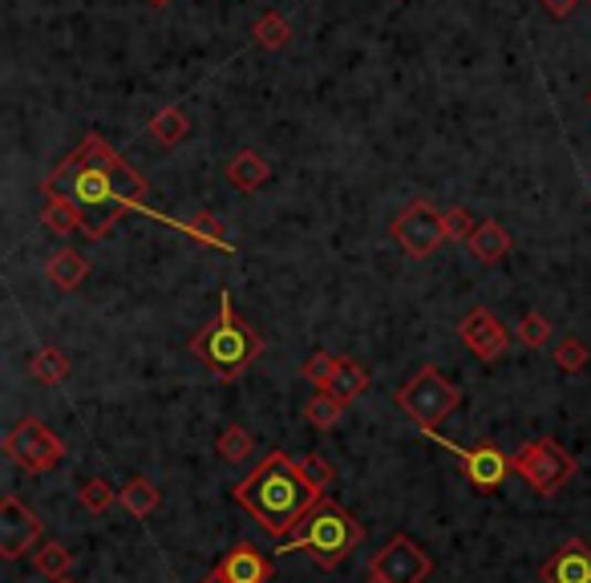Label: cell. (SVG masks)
I'll list each match as a JSON object with an SVG mask.
<instances>
[{
	"instance_id": "1f68e13d",
	"label": "cell",
	"mask_w": 591,
	"mask_h": 583,
	"mask_svg": "<svg viewBox=\"0 0 591 583\" xmlns=\"http://www.w3.org/2000/svg\"><path fill=\"white\" fill-rule=\"evenodd\" d=\"M336 365H341V357H332V353H324V348H320V353H312V357L304 361V377L317 385V389H324V385L332 382Z\"/></svg>"
},
{
	"instance_id": "7a4b0ae2",
	"label": "cell",
	"mask_w": 591,
	"mask_h": 583,
	"mask_svg": "<svg viewBox=\"0 0 591 583\" xmlns=\"http://www.w3.org/2000/svg\"><path fill=\"white\" fill-rule=\"evenodd\" d=\"M231 494H236L239 507L276 539L296 535V527L304 523V514L312 511L320 499L317 490L304 482L300 466H296L284 450L268 454Z\"/></svg>"
},
{
	"instance_id": "836d02e7",
	"label": "cell",
	"mask_w": 591,
	"mask_h": 583,
	"mask_svg": "<svg viewBox=\"0 0 591 583\" xmlns=\"http://www.w3.org/2000/svg\"><path fill=\"white\" fill-rule=\"evenodd\" d=\"M580 0H543V9L556 17V21H563V17H571V9H576Z\"/></svg>"
},
{
	"instance_id": "f546056e",
	"label": "cell",
	"mask_w": 591,
	"mask_h": 583,
	"mask_svg": "<svg viewBox=\"0 0 591 583\" xmlns=\"http://www.w3.org/2000/svg\"><path fill=\"white\" fill-rule=\"evenodd\" d=\"M114 502H118V494H114V487H110L106 478H90L82 487V507L90 514H106Z\"/></svg>"
},
{
	"instance_id": "ac0fdd59",
	"label": "cell",
	"mask_w": 591,
	"mask_h": 583,
	"mask_svg": "<svg viewBox=\"0 0 591 583\" xmlns=\"http://www.w3.org/2000/svg\"><path fill=\"white\" fill-rule=\"evenodd\" d=\"M365 389H369V373L361 369L356 361L341 357V365H336V373H332V382L324 385L320 393H329V397H336L341 405H349V402H356Z\"/></svg>"
},
{
	"instance_id": "44dd1931",
	"label": "cell",
	"mask_w": 591,
	"mask_h": 583,
	"mask_svg": "<svg viewBox=\"0 0 591 583\" xmlns=\"http://www.w3.org/2000/svg\"><path fill=\"white\" fill-rule=\"evenodd\" d=\"M178 231H187L190 239H199V243H211V248L219 251H231V239H227L224 231V219L215 211H199L195 219H183V223H175Z\"/></svg>"
},
{
	"instance_id": "9c48e42d",
	"label": "cell",
	"mask_w": 591,
	"mask_h": 583,
	"mask_svg": "<svg viewBox=\"0 0 591 583\" xmlns=\"http://www.w3.org/2000/svg\"><path fill=\"white\" fill-rule=\"evenodd\" d=\"M429 438L438 441L442 450H449L454 458H458L462 475H466V482H470L478 494H495V490L507 482L510 470H515V462H510L507 454L498 450L495 441H483V446H470V450H462V446H454L449 438H442L438 429H434Z\"/></svg>"
},
{
	"instance_id": "6da1fadb",
	"label": "cell",
	"mask_w": 591,
	"mask_h": 583,
	"mask_svg": "<svg viewBox=\"0 0 591 583\" xmlns=\"http://www.w3.org/2000/svg\"><path fill=\"white\" fill-rule=\"evenodd\" d=\"M45 199H65L82 219V236L90 243L106 239L122 223V215L143 211L151 219H163V211L146 207V179L102 138V134H85L82 146L70 150L58 167L41 179Z\"/></svg>"
},
{
	"instance_id": "9a60e30c",
	"label": "cell",
	"mask_w": 591,
	"mask_h": 583,
	"mask_svg": "<svg viewBox=\"0 0 591 583\" xmlns=\"http://www.w3.org/2000/svg\"><path fill=\"white\" fill-rule=\"evenodd\" d=\"M85 272H90V263H85L82 251H73V248H58L45 260V280L58 288V292H73V288L85 280Z\"/></svg>"
},
{
	"instance_id": "3957f363",
	"label": "cell",
	"mask_w": 591,
	"mask_h": 583,
	"mask_svg": "<svg viewBox=\"0 0 591 583\" xmlns=\"http://www.w3.org/2000/svg\"><path fill=\"white\" fill-rule=\"evenodd\" d=\"M190 353L224 382H236L239 373H248V365L263 353L260 329H251L243 316L236 312L231 292H219V316L207 321L199 333L190 336Z\"/></svg>"
},
{
	"instance_id": "484cf974",
	"label": "cell",
	"mask_w": 591,
	"mask_h": 583,
	"mask_svg": "<svg viewBox=\"0 0 591 583\" xmlns=\"http://www.w3.org/2000/svg\"><path fill=\"white\" fill-rule=\"evenodd\" d=\"M215 450H219L224 462H248L251 458V434L243 426H227L224 434H219V441H215Z\"/></svg>"
},
{
	"instance_id": "74e56055",
	"label": "cell",
	"mask_w": 591,
	"mask_h": 583,
	"mask_svg": "<svg viewBox=\"0 0 591 583\" xmlns=\"http://www.w3.org/2000/svg\"><path fill=\"white\" fill-rule=\"evenodd\" d=\"M588 106H591V94H588Z\"/></svg>"
},
{
	"instance_id": "e575fe53",
	"label": "cell",
	"mask_w": 591,
	"mask_h": 583,
	"mask_svg": "<svg viewBox=\"0 0 591 583\" xmlns=\"http://www.w3.org/2000/svg\"><path fill=\"white\" fill-rule=\"evenodd\" d=\"M199 583H224V580H219V572H211V575H203Z\"/></svg>"
},
{
	"instance_id": "30bf717a",
	"label": "cell",
	"mask_w": 591,
	"mask_h": 583,
	"mask_svg": "<svg viewBox=\"0 0 591 583\" xmlns=\"http://www.w3.org/2000/svg\"><path fill=\"white\" fill-rule=\"evenodd\" d=\"M369 575L385 583H426L434 575V560L426 548H417L409 535H393L381 551L369 560Z\"/></svg>"
},
{
	"instance_id": "7c38bea8",
	"label": "cell",
	"mask_w": 591,
	"mask_h": 583,
	"mask_svg": "<svg viewBox=\"0 0 591 583\" xmlns=\"http://www.w3.org/2000/svg\"><path fill=\"white\" fill-rule=\"evenodd\" d=\"M458 336H462V345L470 348L478 361H486V365L502 357V353H507V345H510L507 324L498 321L490 309L466 312V316H462V324H458Z\"/></svg>"
},
{
	"instance_id": "277c9868",
	"label": "cell",
	"mask_w": 591,
	"mask_h": 583,
	"mask_svg": "<svg viewBox=\"0 0 591 583\" xmlns=\"http://www.w3.org/2000/svg\"><path fill=\"white\" fill-rule=\"evenodd\" d=\"M361 539H365V527L356 523L353 514L344 511L336 499L320 494L317 507L304 514V523L296 527V535L280 539V548L276 551H308V560L317 563V568L336 572Z\"/></svg>"
},
{
	"instance_id": "8992f818",
	"label": "cell",
	"mask_w": 591,
	"mask_h": 583,
	"mask_svg": "<svg viewBox=\"0 0 591 583\" xmlns=\"http://www.w3.org/2000/svg\"><path fill=\"white\" fill-rule=\"evenodd\" d=\"M515 475H519L535 494L551 499V494L563 490V482L576 475V458H571L556 438H531L515 454Z\"/></svg>"
},
{
	"instance_id": "d590c367",
	"label": "cell",
	"mask_w": 591,
	"mask_h": 583,
	"mask_svg": "<svg viewBox=\"0 0 591 583\" xmlns=\"http://www.w3.org/2000/svg\"><path fill=\"white\" fill-rule=\"evenodd\" d=\"M146 4H154V9H163V4H170V0H146Z\"/></svg>"
},
{
	"instance_id": "4fadbf2b",
	"label": "cell",
	"mask_w": 591,
	"mask_h": 583,
	"mask_svg": "<svg viewBox=\"0 0 591 583\" xmlns=\"http://www.w3.org/2000/svg\"><path fill=\"white\" fill-rule=\"evenodd\" d=\"M543 583H591V548L583 539H568L551 551V560L539 568Z\"/></svg>"
},
{
	"instance_id": "d4e9b609",
	"label": "cell",
	"mask_w": 591,
	"mask_h": 583,
	"mask_svg": "<svg viewBox=\"0 0 591 583\" xmlns=\"http://www.w3.org/2000/svg\"><path fill=\"white\" fill-rule=\"evenodd\" d=\"M41 223H45L53 236H73V231H82V219H77V211H73L65 199H45V207H41Z\"/></svg>"
},
{
	"instance_id": "7402d4cb",
	"label": "cell",
	"mask_w": 591,
	"mask_h": 583,
	"mask_svg": "<svg viewBox=\"0 0 591 583\" xmlns=\"http://www.w3.org/2000/svg\"><path fill=\"white\" fill-rule=\"evenodd\" d=\"M251 37H256V45L268 49V53H276V49H284L288 41H292V24H288L284 12H263L260 21L251 24Z\"/></svg>"
},
{
	"instance_id": "d6a6232c",
	"label": "cell",
	"mask_w": 591,
	"mask_h": 583,
	"mask_svg": "<svg viewBox=\"0 0 591 583\" xmlns=\"http://www.w3.org/2000/svg\"><path fill=\"white\" fill-rule=\"evenodd\" d=\"M474 215L466 211V207H454V211H446V239H454V243H470L474 236Z\"/></svg>"
},
{
	"instance_id": "f35d334b",
	"label": "cell",
	"mask_w": 591,
	"mask_h": 583,
	"mask_svg": "<svg viewBox=\"0 0 591 583\" xmlns=\"http://www.w3.org/2000/svg\"><path fill=\"white\" fill-rule=\"evenodd\" d=\"M58 583H70V580H58Z\"/></svg>"
},
{
	"instance_id": "5b68a950",
	"label": "cell",
	"mask_w": 591,
	"mask_h": 583,
	"mask_svg": "<svg viewBox=\"0 0 591 583\" xmlns=\"http://www.w3.org/2000/svg\"><path fill=\"white\" fill-rule=\"evenodd\" d=\"M397 405L414 417L422 434H434L438 421H446V417L462 405V389L458 385H449L434 365H422V369L397 389Z\"/></svg>"
},
{
	"instance_id": "2e32d148",
	"label": "cell",
	"mask_w": 591,
	"mask_h": 583,
	"mask_svg": "<svg viewBox=\"0 0 591 583\" xmlns=\"http://www.w3.org/2000/svg\"><path fill=\"white\" fill-rule=\"evenodd\" d=\"M268 179H272V167H268V158H263L260 150H239V155L227 163V183H231L236 191H260Z\"/></svg>"
},
{
	"instance_id": "8fae6325",
	"label": "cell",
	"mask_w": 591,
	"mask_h": 583,
	"mask_svg": "<svg viewBox=\"0 0 591 583\" xmlns=\"http://www.w3.org/2000/svg\"><path fill=\"white\" fill-rule=\"evenodd\" d=\"M41 535H45V523L17 494H4V502H0V555L9 563L21 560L24 551H33Z\"/></svg>"
},
{
	"instance_id": "d6986e66",
	"label": "cell",
	"mask_w": 591,
	"mask_h": 583,
	"mask_svg": "<svg viewBox=\"0 0 591 583\" xmlns=\"http://www.w3.org/2000/svg\"><path fill=\"white\" fill-rule=\"evenodd\" d=\"M118 502H122V511L131 514V519H146V514L158 507V487H154L151 478L134 475L131 482L118 490Z\"/></svg>"
},
{
	"instance_id": "83f0119b",
	"label": "cell",
	"mask_w": 591,
	"mask_h": 583,
	"mask_svg": "<svg viewBox=\"0 0 591 583\" xmlns=\"http://www.w3.org/2000/svg\"><path fill=\"white\" fill-rule=\"evenodd\" d=\"M551 357H556V365H559L563 373H583V369H588V357H591V353H588V345H583L580 336H563Z\"/></svg>"
},
{
	"instance_id": "52a82bcc",
	"label": "cell",
	"mask_w": 591,
	"mask_h": 583,
	"mask_svg": "<svg viewBox=\"0 0 591 583\" xmlns=\"http://www.w3.org/2000/svg\"><path fill=\"white\" fill-rule=\"evenodd\" d=\"M4 454H9L21 470H29V475H45V470H53V466L65 458V446L49 434L41 417H21V421L4 434Z\"/></svg>"
},
{
	"instance_id": "4316f807",
	"label": "cell",
	"mask_w": 591,
	"mask_h": 583,
	"mask_svg": "<svg viewBox=\"0 0 591 583\" xmlns=\"http://www.w3.org/2000/svg\"><path fill=\"white\" fill-rule=\"evenodd\" d=\"M341 409L344 405L336 402V397H329V393H317L312 402L304 405V421L317 429H332L336 421H341Z\"/></svg>"
},
{
	"instance_id": "e0dca14e",
	"label": "cell",
	"mask_w": 591,
	"mask_h": 583,
	"mask_svg": "<svg viewBox=\"0 0 591 583\" xmlns=\"http://www.w3.org/2000/svg\"><path fill=\"white\" fill-rule=\"evenodd\" d=\"M466 248L474 251V260L478 263H498V260H507L510 256V236H507V227L498 223V219H486V223L474 227V236Z\"/></svg>"
},
{
	"instance_id": "ba28073f",
	"label": "cell",
	"mask_w": 591,
	"mask_h": 583,
	"mask_svg": "<svg viewBox=\"0 0 591 583\" xmlns=\"http://www.w3.org/2000/svg\"><path fill=\"white\" fill-rule=\"evenodd\" d=\"M393 239L405 248V256H414V260H429L434 251L446 243V215L426 199H414L405 207L397 219L390 223Z\"/></svg>"
},
{
	"instance_id": "cb8c5ba5",
	"label": "cell",
	"mask_w": 591,
	"mask_h": 583,
	"mask_svg": "<svg viewBox=\"0 0 591 583\" xmlns=\"http://www.w3.org/2000/svg\"><path fill=\"white\" fill-rule=\"evenodd\" d=\"M33 377L41 385H61L65 377H70V357L61 353V348L45 345L33 353Z\"/></svg>"
},
{
	"instance_id": "8d00e7d4",
	"label": "cell",
	"mask_w": 591,
	"mask_h": 583,
	"mask_svg": "<svg viewBox=\"0 0 591 583\" xmlns=\"http://www.w3.org/2000/svg\"><path fill=\"white\" fill-rule=\"evenodd\" d=\"M365 583H385V580H377V575H369V580Z\"/></svg>"
},
{
	"instance_id": "603a6c76",
	"label": "cell",
	"mask_w": 591,
	"mask_h": 583,
	"mask_svg": "<svg viewBox=\"0 0 591 583\" xmlns=\"http://www.w3.org/2000/svg\"><path fill=\"white\" fill-rule=\"evenodd\" d=\"M33 563H37V572L49 575V580H65L73 568V551L65 548V543H58V539H45V543L33 551Z\"/></svg>"
},
{
	"instance_id": "ffe728a7",
	"label": "cell",
	"mask_w": 591,
	"mask_h": 583,
	"mask_svg": "<svg viewBox=\"0 0 591 583\" xmlns=\"http://www.w3.org/2000/svg\"><path fill=\"white\" fill-rule=\"evenodd\" d=\"M146 131H151V138L158 146H178L190 134V122H187V114H183L178 106H166V110H158V114H154Z\"/></svg>"
},
{
	"instance_id": "4dcf8cb0",
	"label": "cell",
	"mask_w": 591,
	"mask_h": 583,
	"mask_svg": "<svg viewBox=\"0 0 591 583\" xmlns=\"http://www.w3.org/2000/svg\"><path fill=\"white\" fill-rule=\"evenodd\" d=\"M519 341L527 348H543L551 341V321H547L543 312H527L519 321Z\"/></svg>"
},
{
	"instance_id": "f1b7e54d",
	"label": "cell",
	"mask_w": 591,
	"mask_h": 583,
	"mask_svg": "<svg viewBox=\"0 0 591 583\" xmlns=\"http://www.w3.org/2000/svg\"><path fill=\"white\" fill-rule=\"evenodd\" d=\"M300 475H304V482L312 490H317V494H324V490L332 487V478H336V470H332V462H324V454H304V458H300Z\"/></svg>"
},
{
	"instance_id": "5bb4252c",
	"label": "cell",
	"mask_w": 591,
	"mask_h": 583,
	"mask_svg": "<svg viewBox=\"0 0 591 583\" xmlns=\"http://www.w3.org/2000/svg\"><path fill=\"white\" fill-rule=\"evenodd\" d=\"M215 572H219V580L224 583H268L276 568L260 548H251V543H236V548L219 560Z\"/></svg>"
}]
</instances>
